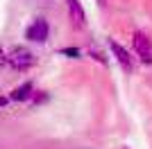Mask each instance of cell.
I'll use <instances>...</instances> for the list:
<instances>
[{"mask_svg":"<svg viewBox=\"0 0 152 149\" xmlns=\"http://www.w3.org/2000/svg\"><path fill=\"white\" fill-rule=\"evenodd\" d=\"M7 63L12 66L14 70H18V72H23V70H30L34 63H37V56L32 54L27 48H23V45H18V48H12V52L7 54Z\"/></svg>","mask_w":152,"mask_h":149,"instance_id":"1","label":"cell"},{"mask_svg":"<svg viewBox=\"0 0 152 149\" xmlns=\"http://www.w3.org/2000/svg\"><path fill=\"white\" fill-rule=\"evenodd\" d=\"M48 36H50V25H48L45 18H41V16L34 18L25 30V38L32 41V43H45Z\"/></svg>","mask_w":152,"mask_h":149,"instance_id":"2","label":"cell"},{"mask_svg":"<svg viewBox=\"0 0 152 149\" xmlns=\"http://www.w3.org/2000/svg\"><path fill=\"white\" fill-rule=\"evenodd\" d=\"M132 45H134L136 56H139L143 63H148V66H150V63H152V41L148 38V34H143V32H134Z\"/></svg>","mask_w":152,"mask_h":149,"instance_id":"3","label":"cell"},{"mask_svg":"<svg viewBox=\"0 0 152 149\" xmlns=\"http://www.w3.org/2000/svg\"><path fill=\"white\" fill-rule=\"evenodd\" d=\"M109 48H111V52H114L118 66H121L125 72H132V70H134V59L129 56V52H127L118 41H114V38H109Z\"/></svg>","mask_w":152,"mask_h":149,"instance_id":"4","label":"cell"},{"mask_svg":"<svg viewBox=\"0 0 152 149\" xmlns=\"http://www.w3.org/2000/svg\"><path fill=\"white\" fill-rule=\"evenodd\" d=\"M66 7H68V18L75 27H84V20H86V14H84V7L80 0H66Z\"/></svg>","mask_w":152,"mask_h":149,"instance_id":"5","label":"cell"},{"mask_svg":"<svg viewBox=\"0 0 152 149\" xmlns=\"http://www.w3.org/2000/svg\"><path fill=\"white\" fill-rule=\"evenodd\" d=\"M32 93H34V84L32 81H23L20 86H16L9 93V99L12 102H27V99L32 97Z\"/></svg>","mask_w":152,"mask_h":149,"instance_id":"6","label":"cell"},{"mask_svg":"<svg viewBox=\"0 0 152 149\" xmlns=\"http://www.w3.org/2000/svg\"><path fill=\"white\" fill-rule=\"evenodd\" d=\"M30 102L32 104H43V102H48V93H45V90H34Z\"/></svg>","mask_w":152,"mask_h":149,"instance_id":"7","label":"cell"},{"mask_svg":"<svg viewBox=\"0 0 152 149\" xmlns=\"http://www.w3.org/2000/svg\"><path fill=\"white\" fill-rule=\"evenodd\" d=\"M59 54L68 56V59H77V56H80V50H77V48H61V50H59Z\"/></svg>","mask_w":152,"mask_h":149,"instance_id":"8","label":"cell"},{"mask_svg":"<svg viewBox=\"0 0 152 149\" xmlns=\"http://www.w3.org/2000/svg\"><path fill=\"white\" fill-rule=\"evenodd\" d=\"M89 54H91V56H93L95 61H100V63H107V59H104V56H102V54H100V52H98V50H89Z\"/></svg>","mask_w":152,"mask_h":149,"instance_id":"9","label":"cell"},{"mask_svg":"<svg viewBox=\"0 0 152 149\" xmlns=\"http://www.w3.org/2000/svg\"><path fill=\"white\" fill-rule=\"evenodd\" d=\"M7 66V54L2 52V48H0V68H5Z\"/></svg>","mask_w":152,"mask_h":149,"instance_id":"10","label":"cell"},{"mask_svg":"<svg viewBox=\"0 0 152 149\" xmlns=\"http://www.w3.org/2000/svg\"><path fill=\"white\" fill-rule=\"evenodd\" d=\"M7 102H9V97H0V106H5Z\"/></svg>","mask_w":152,"mask_h":149,"instance_id":"11","label":"cell"}]
</instances>
